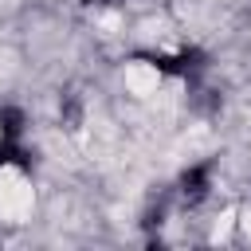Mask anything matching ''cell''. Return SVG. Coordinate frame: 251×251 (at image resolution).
<instances>
[{
  "mask_svg": "<svg viewBox=\"0 0 251 251\" xmlns=\"http://www.w3.org/2000/svg\"><path fill=\"white\" fill-rule=\"evenodd\" d=\"M204 196H208V169L196 165V169H188V173L180 176V200H184V204H200Z\"/></svg>",
  "mask_w": 251,
  "mask_h": 251,
  "instance_id": "cell-1",
  "label": "cell"
}]
</instances>
